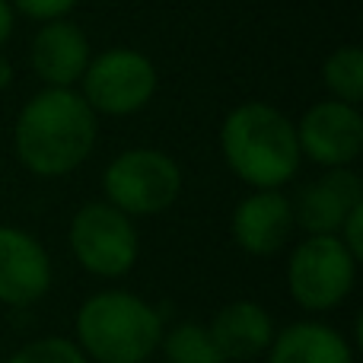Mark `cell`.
Returning a JSON list of instances; mask_svg holds the SVG:
<instances>
[{
    "label": "cell",
    "mask_w": 363,
    "mask_h": 363,
    "mask_svg": "<svg viewBox=\"0 0 363 363\" xmlns=\"http://www.w3.org/2000/svg\"><path fill=\"white\" fill-rule=\"evenodd\" d=\"M19 163L42 179L74 172L96 147V112L74 89L48 86L23 106L13 128Z\"/></svg>",
    "instance_id": "cell-1"
},
{
    "label": "cell",
    "mask_w": 363,
    "mask_h": 363,
    "mask_svg": "<svg viewBox=\"0 0 363 363\" xmlns=\"http://www.w3.org/2000/svg\"><path fill=\"white\" fill-rule=\"evenodd\" d=\"M226 166L255 191L281 188L300 169L296 125L268 102H242L226 115L220 128Z\"/></svg>",
    "instance_id": "cell-2"
},
{
    "label": "cell",
    "mask_w": 363,
    "mask_h": 363,
    "mask_svg": "<svg viewBox=\"0 0 363 363\" xmlns=\"http://www.w3.org/2000/svg\"><path fill=\"white\" fill-rule=\"evenodd\" d=\"M163 319L140 296L106 290L77 313V345L96 363H147L160 351Z\"/></svg>",
    "instance_id": "cell-3"
},
{
    "label": "cell",
    "mask_w": 363,
    "mask_h": 363,
    "mask_svg": "<svg viewBox=\"0 0 363 363\" xmlns=\"http://www.w3.org/2000/svg\"><path fill=\"white\" fill-rule=\"evenodd\" d=\"M102 188L108 204L128 217H153L176 204L182 194V169L169 153L138 147L108 163Z\"/></svg>",
    "instance_id": "cell-4"
},
{
    "label": "cell",
    "mask_w": 363,
    "mask_h": 363,
    "mask_svg": "<svg viewBox=\"0 0 363 363\" xmlns=\"http://www.w3.org/2000/svg\"><path fill=\"white\" fill-rule=\"evenodd\" d=\"M354 281H357V258L335 233L306 236L290 255L287 287L303 309L313 313L335 309L354 290Z\"/></svg>",
    "instance_id": "cell-5"
},
{
    "label": "cell",
    "mask_w": 363,
    "mask_h": 363,
    "mask_svg": "<svg viewBox=\"0 0 363 363\" xmlns=\"http://www.w3.org/2000/svg\"><path fill=\"white\" fill-rule=\"evenodd\" d=\"M70 249L96 277H121L138 262V230L131 217L108 201L83 204L70 220Z\"/></svg>",
    "instance_id": "cell-6"
},
{
    "label": "cell",
    "mask_w": 363,
    "mask_h": 363,
    "mask_svg": "<svg viewBox=\"0 0 363 363\" xmlns=\"http://www.w3.org/2000/svg\"><path fill=\"white\" fill-rule=\"evenodd\" d=\"M83 99L102 115H134L157 93V67L134 48H108L83 70Z\"/></svg>",
    "instance_id": "cell-7"
},
{
    "label": "cell",
    "mask_w": 363,
    "mask_h": 363,
    "mask_svg": "<svg viewBox=\"0 0 363 363\" xmlns=\"http://www.w3.org/2000/svg\"><path fill=\"white\" fill-rule=\"evenodd\" d=\"M296 140H300V153L313 163L328 169L351 166L363 150V115L357 106L325 99L300 118Z\"/></svg>",
    "instance_id": "cell-8"
},
{
    "label": "cell",
    "mask_w": 363,
    "mask_h": 363,
    "mask_svg": "<svg viewBox=\"0 0 363 363\" xmlns=\"http://www.w3.org/2000/svg\"><path fill=\"white\" fill-rule=\"evenodd\" d=\"M51 287V258L32 233L0 226V303L32 306Z\"/></svg>",
    "instance_id": "cell-9"
},
{
    "label": "cell",
    "mask_w": 363,
    "mask_h": 363,
    "mask_svg": "<svg viewBox=\"0 0 363 363\" xmlns=\"http://www.w3.org/2000/svg\"><path fill=\"white\" fill-rule=\"evenodd\" d=\"M294 230V204L277 188H262L239 201L233 213V239L249 255H274L287 245Z\"/></svg>",
    "instance_id": "cell-10"
},
{
    "label": "cell",
    "mask_w": 363,
    "mask_h": 363,
    "mask_svg": "<svg viewBox=\"0 0 363 363\" xmlns=\"http://www.w3.org/2000/svg\"><path fill=\"white\" fill-rule=\"evenodd\" d=\"M357 204H363V182L354 169L338 166V169H328L315 185L303 188L294 207V223H300L309 236L338 233L345 217Z\"/></svg>",
    "instance_id": "cell-11"
},
{
    "label": "cell",
    "mask_w": 363,
    "mask_h": 363,
    "mask_svg": "<svg viewBox=\"0 0 363 363\" xmlns=\"http://www.w3.org/2000/svg\"><path fill=\"white\" fill-rule=\"evenodd\" d=\"M29 57L38 80L57 89H70L89 64V42L80 26L67 19H51L35 32Z\"/></svg>",
    "instance_id": "cell-12"
},
{
    "label": "cell",
    "mask_w": 363,
    "mask_h": 363,
    "mask_svg": "<svg viewBox=\"0 0 363 363\" xmlns=\"http://www.w3.org/2000/svg\"><path fill=\"white\" fill-rule=\"evenodd\" d=\"M211 338L217 345V351L223 354V360H255L258 354H264L274 341V322L264 313V306L252 300H236L230 306H223L211 322Z\"/></svg>",
    "instance_id": "cell-13"
},
{
    "label": "cell",
    "mask_w": 363,
    "mask_h": 363,
    "mask_svg": "<svg viewBox=\"0 0 363 363\" xmlns=\"http://www.w3.org/2000/svg\"><path fill=\"white\" fill-rule=\"evenodd\" d=\"M268 363H354L345 335L322 322H294L274 332Z\"/></svg>",
    "instance_id": "cell-14"
},
{
    "label": "cell",
    "mask_w": 363,
    "mask_h": 363,
    "mask_svg": "<svg viewBox=\"0 0 363 363\" xmlns=\"http://www.w3.org/2000/svg\"><path fill=\"white\" fill-rule=\"evenodd\" d=\"M163 354L169 363H226L217 351L211 332L198 322H182L172 332H163Z\"/></svg>",
    "instance_id": "cell-15"
},
{
    "label": "cell",
    "mask_w": 363,
    "mask_h": 363,
    "mask_svg": "<svg viewBox=\"0 0 363 363\" xmlns=\"http://www.w3.org/2000/svg\"><path fill=\"white\" fill-rule=\"evenodd\" d=\"M325 86L332 89V96L338 102L357 106L363 99V51L357 45H345V48L332 51L322 67Z\"/></svg>",
    "instance_id": "cell-16"
},
{
    "label": "cell",
    "mask_w": 363,
    "mask_h": 363,
    "mask_svg": "<svg viewBox=\"0 0 363 363\" xmlns=\"http://www.w3.org/2000/svg\"><path fill=\"white\" fill-rule=\"evenodd\" d=\"M6 363H89L80 345L70 338H38L19 347Z\"/></svg>",
    "instance_id": "cell-17"
},
{
    "label": "cell",
    "mask_w": 363,
    "mask_h": 363,
    "mask_svg": "<svg viewBox=\"0 0 363 363\" xmlns=\"http://www.w3.org/2000/svg\"><path fill=\"white\" fill-rule=\"evenodd\" d=\"M80 0H10L23 16L38 19V23H51V19H64Z\"/></svg>",
    "instance_id": "cell-18"
},
{
    "label": "cell",
    "mask_w": 363,
    "mask_h": 363,
    "mask_svg": "<svg viewBox=\"0 0 363 363\" xmlns=\"http://www.w3.org/2000/svg\"><path fill=\"white\" fill-rule=\"evenodd\" d=\"M338 239L345 242V249L360 262V258H363V204H357V207H354V211L345 217Z\"/></svg>",
    "instance_id": "cell-19"
},
{
    "label": "cell",
    "mask_w": 363,
    "mask_h": 363,
    "mask_svg": "<svg viewBox=\"0 0 363 363\" xmlns=\"http://www.w3.org/2000/svg\"><path fill=\"white\" fill-rule=\"evenodd\" d=\"M13 35V6L6 0H0V45Z\"/></svg>",
    "instance_id": "cell-20"
},
{
    "label": "cell",
    "mask_w": 363,
    "mask_h": 363,
    "mask_svg": "<svg viewBox=\"0 0 363 363\" xmlns=\"http://www.w3.org/2000/svg\"><path fill=\"white\" fill-rule=\"evenodd\" d=\"M10 80H13V67H10V61H6V57H0V89L10 86Z\"/></svg>",
    "instance_id": "cell-21"
}]
</instances>
